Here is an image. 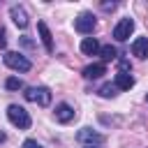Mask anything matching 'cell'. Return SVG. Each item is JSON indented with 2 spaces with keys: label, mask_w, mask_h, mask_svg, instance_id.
<instances>
[{
  "label": "cell",
  "mask_w": 148,
  "mask_h": 148,
  "mask_svg": "<svg viewBox=\"0 0 148 148\" xmlns=\"http://www.w3.org/2000/svg\"><path fill=\"white\" fill-rule=\"evenodd\" d=\"M7 118H9V123H12L14 127H18V130H28V127L32 125L30 113H28L23 106H18V104H9V106H7Z\"/></svg>",
  "instance_id": "1"
},
{
  "label": "cell",
  "mask_w": 148,
  "mask_h": 148,
  "mask_svg": "<svg viewBox=\"0 0 148 148\" xmlns=\"http://www.w3.org/2000/svg\"><path fill=\"white\" fill-rule=\"evenodd\" d=\"M102 9L104 12H113L116 9V2H102Z\"/></svg>",
  "instance_id": "18"
},
{
  "label": "cell",
  "mask_w": 148,
  "mask_h": 148,
  "mask_svg": "<svg viewBox=\"0 0 148 148\" xmlns=\"http://www.w3.org/2000/svg\"><path fill=\"white\" fill-rule=\"evenodd\" d=\"M99 56H102V60H104V62H109V60H116L118 51H116V46L106 44V46H99Z\"/></svg>",
  "instance_id": "14"
},
{
  "label": "cell",
  "mask_w": 148,
  "mask_h": 148,
  "mask_svg": "<svg viewBox=\"0 0 148 148\" xmlns=\"http://www.w3.org/2000/svg\"><path fill=\"white\" fill-rule=\"evenodd\" d=\"M132 30H134V18L125 16V18H120V21L116 23V28H113V39H116V42H127L130 35H132Z\"/></svg>",
  "instance_id": "5"
},
{
  "label": "cell",
  "mask_w": 148,
  "mask_h": 148,
  "mask_svg": "<svg viewBox=\"0 0 148 148\" xmlns=\"http://www.w3.org/2000/svg\"><path fill=\"white\" fill-rule=\"evenodd\" d=\"M130 49H132V56H136L139 60L148 58V37H136Z\"/></svg>",
  "instance_id": "9"
},
{
  "label": "cell",
  "mask_w": 148,
  "mask_h": 148,
  "mask_svg": "<svg viewBox=\"0 0 148 148\" xmlns=\"http://www.w3.org/2000/svg\"><path fill=\"white\" fill-rule=\"evenodd\" d=\"M25 99L28 102H35V104H39V106H49L51 104V90L46 88V86H30V88H25Z\"/></svg>",
  "instance_id": "3"
},
{
  "label": "cell",
  "mask_w": 148,
  "mask_h": 148,
  "mask_svg": "<svg viewBox=\"0 0 148 148\" xmlns=\"http://www.w3.org/2000/svg\"><path fill=\"white\" fill-rule=\"evenodd\" d=\"M146 102H148V95H146Z\"/></svg>",
  "instance_id": "23"
},
{
  "label": "cell",
  "mask_w": 148,
  "mask_h": 148,
  "mask_svg": "<svg viewBox=\"0 0 148 148\" xmlns=\"http://www.w3.org/2000/svg\"><path fill=\"white\" fill-rule=\"evenodd\" d=\"M5 44H7V39H5V30H0V49H5Z\"/></svg>",
  "instance_id": "20"
},
{
  "label": "cell",
  "mask_w": 148,
  "mask_h": 148,
  "mask_svg": "<svg viewBox=\"0 0 148 148\" xmlns=\"http://www.w3.org/2000/svg\"><path fill=\"white\" fill-rule=\"evenodd\" d=\"M83 148H99V146H83Z\"/></svg>",
  "instance_id": "22"
},
{
  "label": "cell",
  "mask_w": 148,
  "mask_h": 148,
  "mask_svg": "<svg viewBox=\"0 0 148 148\" xmlns=\"http://www.w3.org/2000/svg\"><path fill=\"white\" fill-rule=\"evenodd\" d=\"M21 148H42V143H37V141H35V139H25V141H23V146H21Z\"/></svg>",
  "instance_id": "17"
},
{
  "label": "cell",
  "mask_w": 148,
  "mask_h": 148,
  "mask_svg": "<svg viewBox=\"0 0 148 148\" xmlns=\"http://www.w3.org/2000/svg\"><path fill=\"white\" fill-rule=\"evenodd\" d=\"M76 141L83 143V146H99V143H104V136L99 132L90 130V127H81L76 132Z\"/></svg>",
  "instance_id": "6"
},
{
  "label": "cell",
  "mask_w": 148,
  "mask_h": 148,
  "mask_svg": "<svg viewBox=\"0 0 148 148\" xmlns=\"http://www.w3.org/2000/svg\"><path fill=\"white\" fill-rule=\"evenodd\" d=\"M9 16H12V21H14L21 30H23V28H28V23H30V21H28L25 9H23V7H18V5H14V7L9 9Z\"/></svg>",
  "instance_id": "10"
},
{
  "label": "cell",
  "mask_w": 148,
  "mask_h": 148,
  "mask_svg": "<svg viewBox=\"0 0 148 148\" xmlns=\"http://www.w3.org/2000/svg\"><path fill=\"white\" fill-rule=\"evenodd\" d=\"M81 53H86V56H97V53H99V42H97L95 37H86V39L81 42Z\"/></svg>",
  "instance_id": "13"
},
{
  "label": "cell",
  "mask_w": 148,
  "mask_h": 148,
  "mask_svg": "<svg viewBox=\"0 0 148 148\" xmlns=\"http://www.w3.org/2000/svg\"><path fill=\"white\" fill-rule=\"evenodd\" d=\"M2 60H5V65H7L9 69H14V72H30V69H32V62H30L23 53H18V51H5Z\"/></svg>",
  "instance_id": "2"
},
{
  "label": "cell",
  "mask_w": 148,
  "mask_h": 148,
  "mask_svg": "<svg viewBox=\"0 0 148 148\" xmlns=\"http://www.w3.org/2000/svg\"><path fill=\"white\" fill-rule=\"evenodd\" d=\"M95 25H97V18H95L92 12H81V14L74 18V30L81 32V35H92Z\"/></svg>",
  "instance_id": "4"
},
{
  "label": "cell",
  "mask_w": 148,
  "mask_h": 148,
  "mask_svg": "<svg viewBox=\"0 0 148 148\" xmlns=\"http://www.w3.org/2000/svg\"><path fill=\"white\" fill-rule=\"evenodd\" d=\"M113 86H116V90H130L134 86V76L130 72H118L113 79Z\"/></svg>",
  "instance_id": "11"
},
{
  "label": "cell",
  "mask_w": 148,
  "mask_h": 148,
  "mask_svg": "<svg viewBox=\"0 0 148 148\" xmlns=\"http://www.w3.org/2000/svg\"><path fill=\"white\" fill-rule=\"evenodd\" d=\"M5 88H7V90H21V88H23V81H21L18 76H9V79L5 81Z\"/></svg>",
  "instance_id": "16"
},
{
  "label": "cell",
  "mask_w": 148,
  "mask_h": 148,
  "mask_svg": "<svg viewBox=\"0 0 148 148\" xmlns=\"http://www.w3.org/2000/svg\"><path fill=\"white\" fill-rule=\"evenodd\" d=\"M74 118H76V111H74L67 102H60V104L56 106V120H58V123L67 125V123H72Z\"/></svg>",
  "instance_id": "7"
},
{
  "label": "cell",
  "mask_w": 148,
  "mask_h": 148,
  "mask_svg": "<svg viewBox=\"0 0 148 148\" xmlns=\"http://www.w3.org/2000/svg\"><path fill=\"white\" fill-rule=\"evenodd\" d=\"M83 79H99L102 74H106V65L104 62H92L88 67H83Z\"/></svg>",
  "instance_id": "12"
},
{
  "label": "cell",
  "mask_w": 148,
  "mask_h": 148,
  "mask_svg": "<svg viewBox=\"0 0 148 148\" xmlns=\"http://www.w3.org/2000/svg\"><path fill=\"white\" fill-rule=\"evenodd\" d=\"M97 92H99V97H106V99L118 95V90H116V86H113V83H104V86H99V90H97Z\"/></svg>",
  "instance_id": "15"
},
{
  "label": "cell",
  "mask_w": 148,
  "mask_h": 148,
  "mask_svg": "<svg viewBox=\"0 0 148 148\" xmlns=\"http://www.w3.org/2000/svg\"><path fill=\"white\" fill-rule=\"evenodd\" d=\"M5 139H7V134H5V132H0V143H2Z\"/></svg>",
  "instance_id": "21"
},
{
  "label": "cell",
  "mask_w": 148,
  "mask_h": 148,
  "mask_svg": "<svg viewBox=\"0 0 148 148\" xmlns=\"http://www.w3.org/2000/svg\"><path fill=\"white\" fill-rule=\"evenodd\" d=\"M21 42H23V46H35V42L28 39V37H21Z\"/></svg>",
  "instance_id": "19"
},
{
  "label": "cell",
  "mask_w": 148,
  "mask_h": 148,
  "mask_svg": "<svg viewBox=\"0 0 148 148\" xmlns=\"http://www.w3.org/2000/svg\"><path fill=\"white\" fill-rule=\"evenodd\" d=\"M37 32H39V39H42L46 53H53V37H51V30H49V25H46L44 21L37 23Z\"/></svg>",
  "instance_id": "8"
}]
</instances>
